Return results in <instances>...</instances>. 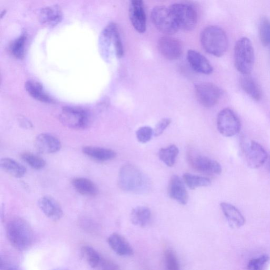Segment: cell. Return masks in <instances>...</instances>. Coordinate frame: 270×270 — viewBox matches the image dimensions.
Listing matches in <instances>:
<instances>
[{"label": "cell", "mask_w": 270, "mask_h": 270, "mask_svg": "<svg viewBox=\"0 0 270 270\" xmlns=\"http://www.w3.org/2000/svg\"><path fill=\"white\" fill-rule=\"evenodd\" d=\"M119 185L126 192L144 194L151 190V182L147 176L131 164H125L120 169Z\"/></svg>", "instance_id": "obj_1"}, {"label": "cell", "mask_w": 270, "mask_h": 270, "mask_svg": "<svg viewBox=\"0 0 270 270\" xmlns=\"http://www.w3.org/2000/svg\"><path fill=\"white\" fill-rule=\"evenodd\" d=\"M6 233L11 244L18 251H25L32 244V230L28 223L21 218H14L8 222Z\"/></svg>", "instance_id": "obj_2"}, {"label": "cell", "mask_w": 270, "mask_h": 270, "mask_svg": "<svg viewBox=\"0 0 270 270\" xmlns=\"http://www.w3.org/2000/svg\"><path fill=\"white\" fill-rule=\"evenodd\" d=\"M201 41L207 53L217 57L224 56L229 47L227 33L217 26H208L204 29L201 33Z\"/></svg>", "instance_id": "obj_3"}, {"label": "cell", "mask_w": 270, "mask_h": 270, "mask_svg": "<svg viewBox=\"0 0 270 270\" xmlns=\"http://www.w3.org/2000/svg\"><path fill=\"white\" fill-rule=\"evenodd\" d=\"M234 57L238 71L242 75H249L253 67L255 56L253 44L248 38H241L237 42Z\"/></svg>", "instance_id": "obj_4"}, {"label": "cell", "mask_w": 270, "mask_h": 270, "mask_svg": "<svg viewBox=\"0 0 270 270\" xmlns=\"http://www.w3.org/2000/svg\"><path fill=\"white\" fill-rule=\"evenodd\" d=\"M151 19L158 30L168 36L177 33L179 29L170 8L155 7L151 11Z\"/></svg>", "instance_id": "obj_5"}, {"label": "cell", "mask_w": 270, "mask_h": 270, "mask_svg": "<svg viewBox=\"0 0 270 270\" xmlns=\"http://www.w3.org/2000/svg\"><path fill=\"white\" fill-rule=\"evenodd\" d=\"M169 8L179 29L189 31L195 29L197 23V14L193 7L186 4H176Z\"/></svg>", "instance_id": "obj_6"}, {"label": "cell", "mask_w": 270, "mask_h": 270, "mask_svg": "<svg viewBox=\"0 0 270 270\" xmlns=\"http://www.w3.org/2000/svg\"><path fill=\"white\" fill-rule=\"evenodd\" d=\"M60 119L64 125L76 130L86 128L89 123L88 113L85 110L76 107H63Z\"/></svg>", "instance_id": "obj_7"}, {"label": "cell", "mask_w": 270, "mask_h": 270, "mask_svg": "<svg viewBox=\"0 0 270 270\" xmlns=\"http://www.w3.org/2000/svg\"><path fill=\"white\" fill-rule=\"evenodd\" d=\"M239 117L232 110L226 109L221 111L217 119L218 131L223 136L232 137L238 134L241 130Z\"/></svg>", "instance_id": "obj_8"}, {"label": "cell", "mask_w": 270, "mask_h": 270, "mask_svg": "<svg viewBox=\"0 0 270 270\" xmlns=\"http://www.w3.org/2000/svg\"><path fill=\"white\" fill-rule=\"evenodd\" d=\"M188 161L195 171L210 176L220 175L222 167L216 160L190 151L187 155Z\"/></svg>", "instance_id": "obj_9"}, {"label": "cell", "mask_w": 270, "mask_h": 270, "mask_svg": "<svg viewBox=\"0 0 270 270\" xmlns=\"http://www.w3.org/2000/svg\"><path fill=\"white\" fill-rule=\"evenodd\" d=\"M242 150L246 164L252 169L260 168L267 159L268 155L265 149L255 141L245 143Z\"/></svg>", "instance_id": "obj_10"}, {"label": "cell", "mask_w": 270, "mask_h": 270, "mask_svg": "<svg viewBox=\"0 0 270 270\" xmlns=\"http://www.w3.org/2000/svg\"><path fill=\"white\" fill-rule=\"evenodd\" d=\"M198 101L204 107H212L219 102L222 94L221 89L214 84L203 83L195 86Z\"/></svg>", "instance_id": "obj_11"}, {"label": "cell", "mask_w": 270, "mask_h": 270, "mask_svg": "<svg viewBox=\"0 0 270 270\" xmlns=\"http://www.w3.org/2000/svg\"><path fill=\"white\" fill-rule=\"evenodd\" d=\"M158 49L160 54L170 61L178 60L183 53V46L181 42L170 36L159 39Z\"/></svg>", "instance_id": "obj_12"}, {"label": "cell", "mask_w": 270, "mask_h": 270, "mask_svg": "<svg viewBox=\"0 0 270 270\" xmlns=\"http://www.w3.org/2000/svg\"><path fill=\"white\" fill-rule=\"evenodd\" d=\"M130 2L129 14L132 24L137 32L143 33L146 30V15L143 0H130Z\"/></svg>", "instance_id": "obj_13"}, {"label": "cell", "mask_w": 270, "mask_h": 270, "mask_svg": "<svg viewBox=\"0 0 270 270\" xmlns=\"http://www.w3.org/2000/svg\"><path fill=\"white\" fill-rule=\"evenodd\" d=\"M34 145L40 153L44 154L56 153L62 148L60 140L53 135L47 133L38 135L35 139Z\"/></svg>", "instance_id": "obj_14"}, {"label": "cell", "mask_w": 270, "mask_h": 270, "mask_svg": "<svg viewBox=\"0 0 270 270\" xmlns=\"http://www.w3.org/2000/svg\"><path fill=\"white\" fill-rule=\"evenodd\" d=\"M38 204L44 214L51 220H60L64 215L62 206L56 199L50 196L41 197Z\"/></svg>", "instance_id": "obj_15"}, {"label": "cell", "mask_w": 270, "mask_h": 270, "mask_svg": "<svg viewBox=\"0 0 270 270\" xmlns=\"http://www.w3.org/2000/svg\"><path fill=\"white\" fill-rule=\"evenodd\" d=\"M187 60L191 68L197 73L209 75L213 71L212 65L207 59L197 51L190 50L188 51Z\"/></svg>", "instance_id": "obj_16"}, {"label": "cell", "mask_w": 270, "mask_h": 270, "mask_svg": "<svg viewBox=\"0 0 270 270\" xmlns=\"http://www.w3.org/2000/svg\"><path fill=\"white\" fill-rule=\"evenodd\" d=\"M169 194L171 198L181 205L187 203L189 196L183 180L178 175L171 178L169 185Z\"/></svg>", "instance_id": "obj_17"}, {"label": "cell", "mask_w": 270, "mask_h": 270, "mask_svg": "<svg viewBox=\"0 0 270 270\" xmlns=\"http://www.w3.org/2000/svg\"><path fill=\"white\" fill-rule=\"evenodd\" d=\"M114 23H111L101 32L99 39V49L101 56L105 62H110L112 53L113 44V27Z\"/></svg>", "instance_id": "obj_18"}, {"label": "cell", "mask_w": 270, "mask_h": 270, "mask_svg": "<svg viewBox=\"0 0 270 270\" xmlns=\"http://www.w3.org/2000/svg\"><path fill=\"white\" fill-rule=\"evenodd\" d=\"M108 243L111 249L121 256H130L134 253L130 243L120 234L113 233L108 238Z\"/></svg>", "instance_id": "obj_19"}, {"label": "cell", "mask_w": 270, "mask_h": 270, "mask_svg": "<svg viewBox=\"0 0 270 270\" xmlns=\"http://www.w3.org/2000/svg\"><path fill=\"white\" fill-rule=\"evenodd\" d=\"M220 206L231 228H240L245 225V219L236 207L226 202L221 203Z\"/></svg>", "instance_id": "obj_20"}, {"label": "cell", "mask_w": 270, "mask_h": 270, "mask_svg": "<svg viewBox=\"0 0 270 270\" xmlns=\"http://www.w3.org/2000/svg\"><path fill=\"white\" fill-rule=\"evenodd\" d=\"M83 152L89 158L99 162L109 161L116 156L115 151L112 149L99 147L86 146L83 147Z\"/></svg>", "instance_id": "obj_21"}, {"label": "cell", "mask_w": 270, "mask_h": 270, "mask_svg": "<svg viewBox=\"0 0 270 270\" xmlns=\"http://www.w3.org/2000/svg\"><path fill=\"white\" fill-rule=\"evenodd\" d=\"M63 18L62 11L57 6L43 8L40 14V20L43 25L49 27L55 26Z\"/></svg>", "instance_id": "obj_22"}, {"label": "cell", "mask_w": 270, "mask_h": 270, "mask_svg": "<svg viewBox=\"0 0 270 270\" xmlns=\"http://www.w3.org/2000/svg\"><path fill=\"white\" fill-rule=\"evenodd\" d=\"M25 89L33 98L44 103H52L53 99L45 91L42 85L38 82L29 80L25 83Z\"/></svg>", "instance_id": "obj_23"}, {"label": "cell", "mask_w": 270, "mask_h": 270, "mask_svg": "<svg viewBox=\"0 0 270 270\" xmlns=\"http://www.w3.org/2000/svg\"><path fill=\"white\" fill-rule=\"evenodd\" d=\"M242 89L255 101L262 97V90L255 80L249 75H243L240 79Z\"/></svg>", "instance_id": "obj_24"}, {"label": "cell", "mask_w": 270, "mask_h": 270, "mask_svg": "<svg viewBox=\"0 0 270 270\" xmlns=\"http://www.w3.org/2000/svg\"><path fill=\"white\" fill-rule=\"evenodd\" d=\"M72 184L77 192L81 195L93 197L98 194V189L95 183L85 178H77L72 181Z\"/></svg>", "instance_id": "obj_25"}, {"label": "cell", "mask_w": 270, "mask_h": 270, "mask_svg": "<svg viewBox=\"0 0 270 270\" xmlns=\"http://www.w3.org/2000/svg\"><path fill=\"white\" fill-rule=\"evenodd\" d=\"M0 166L9 174L16 178H21L25 175L26 168L14 159L4 158L0 160Z\"/></svg>", "instance_id": "obj_26"}, {"label": "cell", "mask_w": 270, "mask_h": 270, "mask_svg": "<svg viewBox=\"0 0 270 270\" xmlns=\"http://www.w3.org/2000/svg\"><path fill=\"white\" fill-rule=\"evenodd\" d=\"M151 218L150 209L143 206H137L133 208L131 213L132 224L140 227H145L149 223Z\"/></svg>", "instance_id": "obj_27"}, {"label": "cell", "mask_w": 270, "mask_h": 270, "mask_svg": "<svg viewBox=\"0 0 270 270\" xmlns=\"http://www.w3.org/2000/svg\"><path fill=\"white\" fill-rule=\"evenodd\" d=\"M80 254L84 261L94 268H100L104 258L95 249L88 245L81 248Z\"/></svg>", "instance_id": "obj_28"}, {"label": "cell", "mask_w": 270, "mask_h": 270, "mask_svg": "<svg viewBox=\"0 0 270 270\" xmlns=\"http://www.w3.org/2000/svg\"><path fill=\"white\" fill-rule=\"evenodd\" d=\"M179 154V149L177 146L172 145L167 148L159 150L158 156L159 159L169 167L174 166L176 160Z\"/></svg>", "instance_id": "obj_29"}, {"label": "cell", "mask_w": 270, "mask_h": 270, "mask_svg": "<svg viewBox=\"0 0 270 270\" xmlns=\"http://www.w3.org/2000/svg\"><path fill=\"white\" fill-rule=\"evenodd\" d=\"M183 178L185 184L191 190H195L198 187H206L211 184L209 179L190 173L184 174Z\"/></svg>", "instance_id": "obj_30"}, {"label": "cell", "mask_w": 270, "mask_h": 270, "mask_svg": "<svg viewBox=\"0 0 270 270\" xmlns=\"http://www.w3.org/2000/svg\"><path fill=\"white\" fill-rule=\"evenodd\" d=\"M26 39V33H23L11 45V52L18 60H22L25 57Z\"/></svg>", "instance_id": "obj_31"}, {"label": "cell", "mask_w": 270, "mask_h": 270, "mask_svg": "<svg viewBox=\"0 0 270 270\" xmlns=\"http://www.w3.org/2000/svg\"><path fill=\"white\" fill-rule=\"evenodd\" d=\"M21 158L29 166L34 169L41 170L46 166V162L44 159L31 152H24L21 155Z\"/></svg>", "instance_id": "obj_32"}, {"label": "cell", "mask_w": 270, "mask_h": 270, "mask_svg": "<svg viewBox=\"0 0 270 270\" xmlns=\"http://www.w3.org/2000/svg\"><path fill=\"white\" fill-rule=\"evenodd\" d=\"M259 33L262 44L264 46L270 45V20L266 17L260 20Z\"/></svg>", "instance_id": "obj_33"}, {"label": "cell", "mask_w": 270, "mask_h": 270, "mask_svg": "<svg viewBox=\"0 0 270 270\" xmlns=\"http://www.w3.org/2000/svg\"><path fill=\"white\" fill-rule=\"evenodd\" d=\"M165 263L167 269L169 270H179L180 263L177 254L172 249H168L164 254Z\"/></svg>", "instance_id": "obj_34"}, {"label": "cell", "mask_w": 270, "mask_h": 270, "mask_svg": "<svg viewBox=\"0 0 270 270\" xmlns=\"http://www.w3.org/2000/svg\"><path fill=\"white\" fill-rule=\"evenodd\" d=\"M113 44L116 55L119 58H122L124 55V48L121 38L120 32L116 24L113 27Z\"/></svg>", "instance_id": "obj_35"}, {"label": "cell", "mask_w": 270, "mask_h": 270, "mask_svg": "<svg viewBox=\"0 0 270 270\" xmlns=\"http://www.w3.org/2000/svg\"><path fill=\"white\" fill-rule=\"evenodd\" d=\"M154 135V130L148 126L140 127L136 132V137L138 142L145 144L149 142Z\"/></svg>", "instance_id": "obj_36"}, {"label": "cell", "mask_w": 270, "mask_h": 270, "mask_svg": "<svg viewBox=\"0 0 270 270\" xmlns=\"http://www.w3.org/2000/svg\"><path fill=\"white\" fill-rule=\"evenodd\" d=\"M269 257L267 255L264 254L259 257L253 259L249 262L248 268L252 270H260L263 268L268 262Z\"/></svg>", "instance_id": "obj_37"}, {"label": "cell", "mask_w": 270, "mask_h": 270, "mask_svg": "<svg viewBox=\"0 0 270 270\" xmlns=\"http://www.w3.org/2000/svg\"><path fill=\"white\" fill-rule=\"evenodd\" d=\"M80 225L82 228L90 233H95L98 229V227L96 223L88 218L81 219Z\"/></svg>", "instance_id": "obj_38"}, {"label": "cell", "mask_w": 270, "mask_h": 270, "mask_svg": "<svg viewBox=\"0 0 270 270\" xmlns=\"http://www.w3.org/2000/svg\"><path fill=\"white\" fill-rule=\"evenodd\" d=\"M172 122L171 119L166 118L160 121L156 125L154 130V135L155 137L160 136Z\"/></svg>", "instance_id": "obj_39"}, {"label": "cell", "mask_w": 270, "mask_h": 270, "mask_svg": "<svg viewBox=\"0 0 270 270\" xmlns=\"http://www.w3.org/2000/svg\"><path fill=\"white\" fill-rule=\"evenodd\" d=\"M19 121L22 127L30 128L32 127L31 123L25 117H21Z\"/></svg>", "instance_id": "obj_40"}, {"label": "cell", "mask_w": 270, "mask_h": 270, "mask_svg": "<svg viewBox=\"0 0 270 270\" xmlns=\"http://www.w3.org/2000/svg\"><path fill=\"white\" fill-rule=\"evenodd\" d=\"M268 163H267V168L269 172H270V156L268 158Z\"/></svg>", "instance_id": "obj_41"}]
</instances>
